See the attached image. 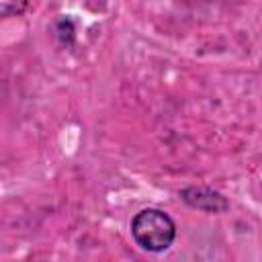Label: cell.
Returning <instances> with one entry per match:
<instances>
[{
  "label": "cell",
  "mask_w": 262,
  "mask_h": 262,
  "mask_svg": "<svg viewBox=\"0 0 262 262\" xmlns=\"http://www.w3.org/2000/svg\"><path fill=\"white\" fill-rule=\"evenodd\" d=\"M25 8H29V4H12V6H10V4H0V10H2L4 14H8V10H12V12L18 14V12H23Z\"/></svg>",
  "instance_id": "3957f363"
},
{
  "label": "cell",
  "mask_w": 262,
  "mask_h": 262,
  "mask_svg": "<svg viewBox=\"0 0 262 262\" xmlns=\"http://www.w3.org/2000/svg\"><path fill=\"white\" fill-rule=\"evenodd\" d=\"M178 194H180V199H182L188 207H192V209H196V211H205V213H223V211L229 209V201H227L221 192H217V190H213V188H207V186H186V188H182Z\"/></svg>",
  "instance_id": "7a4b0ae2"
},
{
  "label": "cell",
  "mask_w": 262,
  "mask_h": 262,
  "mask_svg": "<svg viewBox=\"0 0 262 262\" xmlns=\"http://www.w3.org/2000/svg\"><path fill=\"white\" fill-rule=\"evenodd\" d=\"M131 235L141 250L158 254L172 246L176 237V223L162 209L147 207L131 219Z\"/></svg>",
  "instance_id": "6da1fadb"
}]
</instances>
